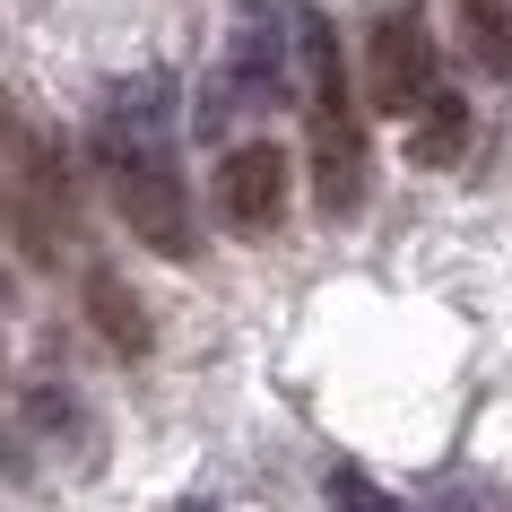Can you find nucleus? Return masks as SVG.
<instances>
[{"label":"nucleus","mask_w":512,"mask_h":512,"mask_svg":"<svg viewBox=\"0 0 512 512\" xmlns=\"http://www.w3.org/2000/svg\"><path fill=\"white\" fill-rule=\"evenodd\" d=\"M96 165L113 183V209L148 252L165 261H191L200 235H191V183L183 157H174V131H165V79L113 87L105 113H96Z\"/></svg>","instance_id":"f257e3e1"},{"label":"nucleus","mask_w":512,"mask_h":512,"mask_svg":"<svg viewBox=\"0 0 512 512\" xmlns=\"http://www.w3.org/2000/svg\"><path fill=\"white\" fill-rule=\"evenodd\" d=\"M304 61H313V209L339 226V217L365 209V174L374 165H365V113H356L330 18H304Z\"/></svg>","instance_id":"f03ea898"},{"label":"nucleus","mask_w":512,"mask_h":512,"mask_svg":"<svg viewBox=\"0 0 512 512\" xmlns=\"http://www.w3.org/2000/svg\"><path fill=\"white\" fill-rule=\"evenodd\" d=\"M434 35H426V9L417 0H391L374 18V35H365V96H374V113H417L434 96Z\"/></svg>","instance_id":"7ed1b4c3"},{"label":"nucleus","mask_w":512,"mask_h":512,"mask_svg":"<svg viewBox=\"0 0 512 512\" xmlns=\"http://www.w3.org/2000/svg\"><path fill=\"white\" fill-rule=\"evenodd\" d=\"M217 217L235 235H270L287 217V148L278 139H243L217 157Z\"/></svg>","instance_id":"20e7f679"},{"label":"nucleus","mask_w":512,"mask_h":512,"mask_svg":"<svg viewBox=\"0 0 512 512\" xmlns=\"http://www.w3.org/2000/svg\"><path fill=\"white\" fill-rule=\"evenodd\" d=\"M460 148H469V96L434 87L426 105L408 113V157H417V165H452Z\"/></svg>","instance_id":"39448f33"},{"label":"nucleus","mask_w":512,"mask_h":512,"mask_svg":"<svg viewBox=\"0 0 512 512\" xmlns=\"http://www.w3.org/2000/svg\"><path fill=\"white\" fill-rule=\"evenodd\" d=\"M87 313L113 339V356H148V313H139V296L113 270H87Z\"/></svg>","instance_id":"423d86ee"},{"label":"nucleus","mask_w":512,"mask_h":512,"mask_svg":"<svg viewBox=\"0 0 512 512\" xmlns=\"http://www.w3.org/2000/svg\"><path fill=\"white\" fill-rule=\"evenodd\" d=\"M460 35L486 79H512V0H460Z\"/></svg>","instance_id":"0eeeda50"},{"label":"nucleus","mask_w":512,"mask_h":512,"mask_svg":"<svg viewBox=\"0 0 512 512\" xmlns=\"http://www.w3.org/2000/svg\"><path fill=\"white\" fill-rule=\"evenodd\" d=\"M235 96H278L287 87V61H278V35H261V27H243L235 35Z\"/></svg>","instance_id":"6e6552de"},{"label":"nucleus","mask_w":512,"mask_h":512,"mask_svg":"<svg viewBox=\"0 0 512 512\" xmlns=\"http://www.w3.org/2000/svg\"><path fill=\"white\" fill-rule=\"evenodd\" d=\"M330 512H400L365 469H330Z\"/></svg>","instance_id":"1a4fd4ad"}]
</instances>
